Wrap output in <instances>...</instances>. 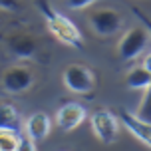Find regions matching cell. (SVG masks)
<instances>
[{
  "instance_id": "7",
  "label": "cell",
  "mask_w": 151,
  "mask_h": 151,
  "mask_svg": "<svg viewBox=\"0 0 151 151\" xmlns=\"http://www.w3.org/2000/svg\"><path fill=\"white\" fill-rule=\"evenodd\" d=\"M4 44H6L8 52L20 58V60H32L38 52V40L32 34L26 32H12L4 36Z\"/></svg>"
},
{
  "instance_id": "1",
  "label": "cell",
  "mask_w": 151,
  "mask_h": 151,
  "mask_svg": "<svg viewBox=\"0 0 151 151\" xmlns=\"http://www.w3.org/2000/svg\"><path fill=\"white\" fill-rule=\"evenodd\" d=\"M36 4H38L40 14L44 16V22L48 26V30L52 32V36L56 40H60L62 44L72 46V48H82L83 46L82 32L78 30V26L70 18L60 14L58 10H54V6L48 0H36Z\"/></svg>"
},
{
  "instance_id": "5",
  "label": "cell",
  "mask_w": 151,
  "mask_h": 151,
  "mask_svg": "<svg viewBox=\"0 0 151 151\" xmlns=\"http://www.w3.org/2000/svg\"><path fill=\"white\" fill-rule=\"evenodd\" d=\"M90 28L98 36H113L121 30L123 26V18L117 10H111V8H104V10H96L91 12L90 18Z\"/></svg>"
},
{
  "instance_id": "6",
  "label": "cell",
  "mask_w": 151,
  "mask_h": 151,
  "mask_svg": "<svg viewBox=\"0 0 151 151\" xmlns=\"http://www.w3.org/2000/svg\"><path fill=\"white\" fill-rule=\"evenodd\" d=\"M91 123V131L96 133L101 143H113L117 139V131H119V123L117 117L107 109H98V111L91 113L90 117Z\"/></svg>"
},
{
  "instance_id": "8",
  "label": "cell",
  "mask_w": 151,
  "mask_h": 151,
  "mask_svg": "<svg viewBox=\"0 0 151 151\" xmlns=\"http://www.w3.org/2000/svg\"><path fill=\"white\" fill-rule=\"evenodd\" d=\"M86 107L78 101H68L56 111V123L58 127L64 131H74L76 127H80L86 121Z\"/></svg>"
},
{
  "instance_id": "9",
  "label": "cell",
  "mask_w": 151,
  "mask_h": 151,
  "mask_svg": "<svg viewBox=\"0 0 151 151\" xmlns=\"http://www.w3.org/2000/svg\"><path fill=\"white\" fill-rule=\"evenodd\" d=\"M119 121L125 125V129L137 141H141L145 147H151V123H143L141 119H137L133 113H129L127 109L119 111Z\"/></svg>"
},
{
  "instance_id": "13",
  "label": "cell",
  "mask_w": 151,
  "mask_h": 151,
  "mask_svg": "<svg viewBox=\"0 0 151 151\" xmlns=\"http://www.w3.org/2000/svg\"><path fill=\"white\" fill-rule=\"evenodd\" d=\"M137 119H141L143 123H151V91L145 90L143 98L139 101V107H137V113H133Z\"/></svg>"
},
{
  "instance_id": "10",
  "label": "cell",
  "mask_w": 151,
  "mask_h": 151,
  "mask_svg": "<svg viewBox=\"0 0 151 151\" xmlns=\"http://www.w3.org/2000/svg\"><path fill=\"white\" fill-rule=\"evenodd\" d=\"M24 129H26V135L36 143V141H42V139L48 137L50 129H52V119H50V115H48V113L36 111V113H32L30 117L26 119Z\"/></svg>"
},
{
  "instance_id": "16",
  "label": "cell",
  "mask_w": 151,
  "mask_h": 151,
  "mask_svg": "<svg viewBox=\"0 0 151 151\" xmlns=\"http://www.w3.org/2000/svg\"><path fill=\"white\" fill-rule=\"evenodd\" d=\"M22 8V0H0V10L6 12H16Z\"/></svg>"
},
{
  "instance_id": "17",
  "label": "cell",
  "mask_w": 151,
  "mask_h": 151,
  "mask_svg": "<svg viewBox=\"0 0 151 151\" xmlns=\"http://www.w3.org/2000/svg\"><path fill=\"white\" fill-rule=\"evenodd\" d=\"M93 2H98V0H66V6L72 10H83V8L91 6Z\"/></svg>"
},
{
  "instance_id": "15",
  "label": "cell",
  "mask_w": 151,
  "mask_h": 151,
  "mask_svg": "<svg viewBox=\"0 0 151 151\" xmlns=\"http://www.w3.org/2000/svg\"><path fill=\"white\" fill-rule=\"evenodd\" d=\"M16 151H36V143H34L28 135H18Z\"/></svg>"
},
{
  "instance_id": "12",
  "label": "cell",
  "mask_w": 151,
  "mask_h": 151,
  "mask_svg": "<svg viewBox=\"0 0 151 151\" xmlns=\"http://www.w3.org/2000/svg\"><path fill=\"white\" fill-rule=\"evenodd\" d=\"M0 129L4 131H20V115L16 111L12 104L0 99Z\"/></svg>"
},
{
  "instance_id": "4",
  "label": "cell",
  "mask_w": 151,
  "mask_h": 151,
  "mask_svg": "<svg viewBox=\"0 0 151 151\" xmlns=\"http://www.w3.org/2000/svg\"><path fill=\"white\" fill-rule=\"evenodd\" d=\"M149 46V30L147 28H131L117 42V56L121 60H135L137 56L147 50Z\"/></svg>"
},
{
  "instance_id": "14",
  "label": "cell",
  "mask_w": 151,
  "mask_h": 151,
  "mask_svg": "<svg viewBox=\"0 0 151 151\" xmlns=\"http://www.w3.org/2000/svg\"><path fill=\"white\" fill-rule=\"evenodd\" d=\"M18 135L20 133H16V131H4V129H0V151H16Z\"/></svg>"
},
{
  "instance_id": "11",
  "label": "cell",
  "mask_w": 151,
  "mask_h": 151,
  "mask_svg": "<svg viewBox=\"0 0 151 151\" xmlns=\"http://www.w3.org/2000/svg\"><path fill=\"white\" fill-rule=\"evenodd\" d=\"M125 86L129 90H149L151 86V70H149V60L131 68L125 76Z\"/></svg>"
},
{
  "instance_id": "2",
  "label": "cell",
  "mask_w": 151,
  "mask_h": 151,
  "mask_svg": "<svg viewBox=\"0 0 151 151\" xmlns=\"http://www.w3.org/2000/svg\"><path fill=\"white\" fill-rule=\"evenodd\" d=\"M36 82V76H34V70L26 64H14L2 72L0 76V90L6 91V93H12V96H18V93H24L28 91Z\"/></svg>"
},
{
  "instance_id": "3",
  "label": "cell",
  "mask_w": 151,
  "mask_h": 151,
  "mask_svg": "<svg viewBox=\"0 0 151 151\" xmlns=\"http://www.w3.org/2000/svg\"><path fill=\"white\" fill-rule=\"evenodd\" d=\"M62 82L74 93L90 96L98 86V78L93 74V70H90L83 64H70L68 68L62 72Z\"/></svg>"
}]
</instances>
